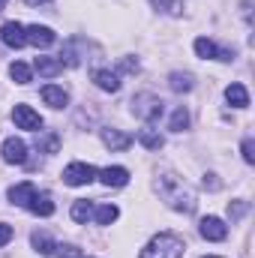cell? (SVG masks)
Wrapping results in <instances>:
<instances>
[{"mask_svg":"<svg viewBox=\"0 0 255 258\" xmlns=\"http://www.w3.org/2000/svg\"><path fill=\"white\" fill-rule=\"evenodd\" d=\"M138 141L147 147V150H159L162 144H165V138L159 135V129H153V126H147V129H141L138 132Z\"/></svg>","mask_w":255,"mask_h":258,"instance_id":"obj_21","label":"cell"},{"mask_svg":"<svg viewBox=\"0 0 255 258\" xmlns=\"http://www.w3.org/2000/svg\"><path fill=\"white\" fill-rule=\"evenodd\" d=\"M168 129H171V132H183V129H189V111H186L183 105L171 114V123H168Z\"/></svg>","mask_w":255,"mask_h":258,"instance_id":"obj_24","label":"cell"},{"mask_svg":"<svg viewBox=\"0 0 255 258\" xmlns=\"http://www.w3.org/2000/svg\"><path fill=\"white\" fill-rule=\"evenodd\" d=\"M24 36H27V42L30 45H36V48H48V45H54V30L51 27H42V24H30V27H24Z\"/></svg>","mask_w":255,"mask_h":258,"instance_id":"obj_10","label":"cell"},{"mask_svg":"<svg viewBox=\"0 0 255 258\" xmlns=\"http://www.w3.org/2000/svg\"><path fill=\"white\" fill-rule=\"evenodd\" d=\"M0 39H3V45H9V48H21V45H27L24 24H18V21H6V24L0 27Z\"/></svg>","mask_w":255,"mask_h":258,"instance_id":"obj_9","label":"cell"},{"mask_svg":"<svg viewBox=\"0 0 255 258\" xmlns=\"http://www.w3.org/2000/svg\"><path fill=\"white\" fill-rule=\"evenodd\" d=\"M204 258H219V255H204Z\"/></svg>","mask_w":255,"mask_h":258,"instance_id":"obj_36","label":"cell"},{"mask_svg":"<svg viewBox=\"0 0 255 258\" xmlns=\"http://www.w3.org/2000/svg\"><path fill=\"white\" fill-rule=\"evenodd\" d=\"M120 69H123V72H138V60H132V57H123V60H120Z\"/></svg>","mask_w":255,"mask_h":258,"instance_id":"obj_32","label":"cell"},{"mask_svg":"<svg viewBox=\"0 0 255 258\" xmlns=\"http://www.w3.org/2000/svg\"><path fill=\"white\" fill-rule=\"evenodd\" d=\"M27 210L36 213V216H51V213H54V201H51V195L48 192H36L33 195V201L27 204Z\"/></svg>","mask_w":255,"mask_h":258,"instance_id":"obj_16","label":"cell"},{"mask_svg":"<svg viewBox=\"0 0 255 258\" xmlns=\"http://www.w3.org/2000/svg\"><path fill=\"white\" fill-rule=\"evenodd\" d=\"M198 231H201L204 240H213V243H219V240L228 237V225H225L219 216H204L201 225H198Z\"/></svg>","mask_w":255,"mask_h":258,"instance_id":"obj_7","label":"cell"},{"mask_svg":"<svg viewBox=\"0 0 255 258\" xmlns=\"http://www.w3.org/2000/svg\"><path fill=\"white\" fill-rule=\"evenodd\" d=\"M246 210H249V204H246L243 198H237V201H231V204H228V216H231V219H240Z\"/></svg>","mask_w":255,"mask_h":258,"instance_id":"obj_27","label":"cell"},{"mask_svg":"<svg viewBox=\"0 0 255 258\" xmlns=\"http://www.w3.org/2000/svg\"><path fill=\"white\" fill-rule=\"evenodd\" d=\"M27 6H39V3H48V0H24Z\"/></svg>","mask_w":255,"mask_h":258,"instance_id":"obj_34","label":"cell"},{"mask_svg":"<svg viewBox=\"0 0 255 258\" xmlns=\"http://www.w3.org/2000/svg\"><path fill=\"white\" fill-rule=\"evenodd\" d=\"M42 102L51 105V108H66L69 105V93L63 87H57V84H45L42 87Z\"/></svg>","mask_w":255,"mask_h":258,"instance_id":"obj_14","label":"cell"},{"mask_svg":"<svg viewBox=\"0 0 255 258\" xmlns=\"http://www.w3.org/2000/svg\"><path fill=\"white\" fill-rule=\"evenodd\" d=\"M240 150H243V159L252 165V162H255V144H252V138H243V147H240Z\"/></svg>","mask_w":255,"mask_h":258,"instance_id":"obj_30","label":"cell"},{"mask_svg":"<svg viewBox=\"0 0 255 258\" xmlns=\"http://www.w3.org/2000/svg\"><path fill=\"white\" fill-rule=\"evenodd\" d=\"M183 249H186L183 237H177V234H171V231H159V234L141 249L138 258H183Z\"/></svg>","mask_w":255,"mask_h":258,"instance_id":"obj_2","label":"cell"},{"mask_svg":"<svg viewBox=\"0 0 255 258\" xmlns=\"http://www.w3.org/2000/svg\"><path fill=\"white\" fill-rule=\"evenodd\" d=\"M0 153H3V162H9V165H24L27 162V144L21 138H6Z\"/></svg>","mask_w":255,"mask_h":258,"instance_id":"obj_8","label":"cell"},{"mask_svg":"<svg viewBox=\"0 0 255 258\" xmlns=\"http://www.w3.org/2000/svg\"><path fill=\"white\" fill-rule=\"evenodd\" d=\"M3 6H6V0H0V9H3Z\"/></svg>","mask_w":255,"mask_h":258,"instance_id":"obj_35","label":"cell"},{"mask_svg":"<svg viewBox=\"0 0 255 258\" xmlns=\"http://www.w3.org/2000/svg\"><path fill=\"white\" fill-rule=\"evenodd\" d=\"M204 186H207V189H219V180H216V174H204Z\"/></svg>","mask_w":255,"mask_h":258,"instance_id":"obj_33","label":"cell"},{"mask_svg":"<svg viewBox=\"0 0 255 258\" xmlns=\"http://www.w3.org/2000/svg\"><path fill=\"white\" fill-rule=\"evenodd\" d=\"M57 147H60V138H57V135H45L42 150H45V153H57Z\"/></svg>","mask_w":255,"mask_h":258,"instance_id":"obj_29","label":"cell"},{"mask_svg":"<svg viewBox=\"0 0 255 258\" xmlns=\"http://www.w3.org/2000/svg\"><path fill=\"white\" fill-rule=\"evenodd\" d=\"M96 177H99L105 186H126L129 183V171L123 165H108V168L96 171Z\"/></svg>","mask_w":255,"mask_h":258,"instance_id":"obj_12","label":"cell"},{"mask_svg":"<svg viewBox=\"0 0 255 258\" xmlns=\"http://www.w3.org/2000/svg\"><path fill=\"white\" fill-rule=\"evenodd\" d=\"M33 66H36V72H39V75H45V78H54V75H60V72H63L60 57H36Z\"/></svg>","mask_w":255,"mask_h":258,"instance_id":"obj_17","label":"cell"},{"mask_svg":"<svg viewBox=\"0 0 255 258\" xmlns=\"http://www.w3.org/2000/svg\"><path fill=\"white\" fill-rule=\"evenodd\" d=\"M12 240V225H6V222H0V246H6Z\"/></svg>","mask_w":255,"mask_h":258,"instance_id":"obj_31","label":"cell"},{"mask_svg":"<svg viewBox=\"0 0 255 258\" xmlns=\"http://www.w3.org/2000/svg\"><path fill=\"white\" fill-rule=\"evenodd\" d=\"M195 54L198 57H204V60H234V54L228 51V48H219L213 39H207V36H198L195 39Z\"/></svg>","mask_w":255,"mask_h":258,"instance_id":"obj_5","label":"cell"},{"mask_svg":"<svg viewBox=\"0 0 255 258\" xmlns=\"http://www.w3.org/2000/svg\"><path fill=\"white\" fill-rule=\"evenodd\" d=\"M132 114L138 120H144V123H153V120L162 117V99L153 96V93H138L132 99Z\"/></svg>","mask_w":255,"mask_h":258,"instance_id":"obj_3","label":"cell"},{"mask_svg":"<svg viewBox=\"0 0 255 258\" xmlns=\"http://www.w3.org/2000/svg\"><path fill=\"white\" fill-rule=\"evenodd\" d=\"M12 123L18 129H27V132H39L42 117H39V111H33L30 105H15V108H12Z\"/></svg>","mask_w":255,"mask_h":258,"instance_id":"obj_6","label":"cell"},{"mask_svg":"<svg viewBox=\"0 0 255 258\" xmlns=\"http://www.w3.org/2000/svg\"><path fill=\"white\" fill-rule=\"evenodd\" d=\"M168 87H171L174 93H189L192 87H195V81H192L189 72H171V75H168Z\"/></svg>","mask_w":255,"mask_h":258,"instance_id":"obj_19","label":"cell"},{"mask_svg":"<svg viewBox=\"0 0 255 258\" xmlns=\"http://www.w3.org/2000/svg\"><path fill=\"white\" fill-rule=\"evenodd\" d=\"M96 177V168L90 162H69L63 168V183L66 186H87Z\"/></svg>","mask_w":255,"mask_h":258,"instance_id":"obj_4","label":"cell"},{"mask_svg":"<svg viewBox=\"0 0 255 258\" xmlns=\"http://www.w3.org/2000/svg\"><path fill=\"white\" fill-rule=\"evenodd\" d=\"M93 81H96V87L105 90V93H117V90H120V75L111 72V69H93Z\"/></svg>","mask_w":255,"mask_h":258,"instance_id":"obj_13","label":"cell"},{"mask_svg":"<svg viewBox=\"0 0 255 258\" xmlns=\"http://www.w3.org/2000/svg\"><path fill=\"white\" fill-rule=\"evenodd\" d=\"M57 249H60V252H57L60 258H84V252H81L78 246H72V243H66V246H57Z\"/></svg>","mask_w":255,"mask_h":258,"instance_id":"obj_28","label":"cell"},{"mask_svg":"<svg viewBox=\"0 0 255 258\" xmlns=\"http://www.w3.org/2000/svg\"><path fill=\"white\" fill-rule=\"evenodd\" d=\"M93 216H96L99 225H111V222L120 216V210H117L114 204H99V207H93Z\"/></svg>","mask_w":255,"mask_h":258,"instance_id":"obj_22","label":"cell"},{"mask_svg":"<svg viewBox=\"0 0 255 258\" xmlns=\"http://www.w3.org/2000/svg\"><path fill=\"white\" fill-rule=\"evenodd\" d=\"M84 258H87V255H84Z\"/></svg>","mask_w":255,"mask_h":258,"instance_id":"obj_37","label":"cell"},{"mask_svg":"<svg viewBox=\"0 0 255 258\" xmlns=\"http://www.w3.org/2000/svg\"><path fill=\"white\" fill-rule=\"evenodd\" d=\"M99 135H102V144L108 147V150H126L129 144H132V135H126V132H120V129H99Z\"/></svg>","mask_w":255,"mask_h":258,"instance_id":"obj_11","label":"cell"},{"mask_svg":"<svg viewBox=\"0 0 255 258\" xmlns=\"http://www.w3.org/2000/svg\"><path fill=\"white\" fill-rule=\"evenodd\" d=\"M156 192L162 195V201L177 210V213H192L195 210V192L192 186L174 171H162L159 180H156Z\"/></svg>","mask_w":255,"mask_h":258,"instance_id":"obj_1","label":"cell"},{"mask_svg":"<svg viewBox=\"0 0 255 258\" xmlns=\"http://www.w3.org/2000/svg\"><path fill=\"white\" fill-rule=\"evenodd\" d=\"M33 195H36V186H33V183H18V186H9V201H12L15 207H27V204L33 201Z\"/></svg>","mask_w":255,"mask_h":258,"instance_id":"obj_15","label":"cell"},{"mask_svg":"<svg viewBox=\"0 0 255 258\" xmlns=\"http://www.w3.org/2000/svg\"><path fill=\"white\" fill-rule=\"evenodd\" d=\"M9 75H12L15 84H30V66L21 63V60H15V63L9 66Z\"/></svg>","mask_w":255,"mask_h":258,"instance_id":"obj_23","label":"cell"},{"mask_svg":"<svg viewBox=\"0 0 255 258\" xmlns=\"http://www.w3.org/2000/svg\"><path fill=\"white\" fill-rule=\"evenodd\" d=\"M225 99H228V105H234V108H246V105H249V93H246L243 84H228V87H225Z\"/></svg>","mask_w":255,"mask_h":258,"instance_id":"obj_18","label":"cell"},{"mask_svg":"<svg viewBox=\"0 0 255 258\" xmlns=\"http://www.w3.org/2000/svg\"><path fill=\"white\" fill-rule=\"evenodd\" d=\"M150 3H153V9H162L168 15H180V3L177 0H150Z\"/></svg>","mask_w":255,"mask_h":258,"instance_id":"obj_26","label":"cell"},{"mask_svg":"<svg viewBox=\"0 0 255 258\" xmlns=\"http://www.w3.org/2000/svg\"><path fill=\"white\" fill-rule=\"evenodd\" d=\"M30 243H33V249H36V252H42V255L57 252V243H54L45 231H33V234H30Z\"/></svg>","mask_w":255,"mask_h":258,"instance_id":"obj_20","label":"cell"},{"mask_svg":"<svg viewBox=\"0 0 255 258\" xmlns=\"http://www.w3.org/2000/svg\"><path fill=\"white\" fill-rule=\"evenodd\" d=\"M90 216H93V204L90 201H75L72 204V219L75 222H87Z\"/></svg>","mask_w":255,"mask_h":258,"instance_id":"obj_25","label":"cell"}]
</instances>
